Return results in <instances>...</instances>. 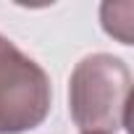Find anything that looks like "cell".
<instances>
[{
    "label": "cell",
    "instance_id": "obj_1",
    "mask_svg": "<svg viewBox=\"0 0 134 134\" xmlns=\"http://www.w3.org/2000/svg\"><path fill=\"white\" fill-rule=\"evenodd\" d=\"M131 71L110 53L84 55L69 79V110L82 134H113L129 126Z\"/></svg>",
    "mask_w": 134,
    "mask_h": 134
},
{
    "label": "cell",
    "instance_id": "obj_2",
    "mask_svg": "<svg viewBox=\"0 0 134 134\" xmlns=\"http://www.w3.org/2000/svg\"><path fill=\"white\" fill-rule=\"evenodd\" d=\"M50 105L47 71L0 34V134H24L42 126Z\"/></svg>",
    "mask_w": 134,
    "mask_h": 134
}]
</instances>
